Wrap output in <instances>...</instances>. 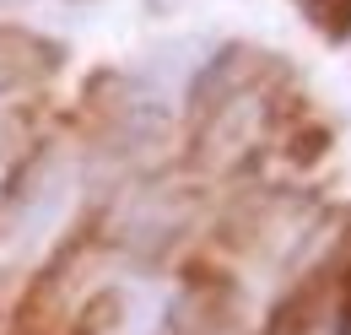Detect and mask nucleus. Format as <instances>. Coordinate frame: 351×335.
Listing matches in <instances>:
<instances>
[{
	"instance_id": "nucleus-1",
	"label": "nucleus",
	"mask_w": 351,
	"mask_h": 335,
	"mask_svg": "<svg viewBox=\"0 0 351 335\" xmlns=\"http://www.w3.org/2000/svg\"><path fill=\"white\" fill-rule=\"evenodd\" d=\"M114 325H119V297L97 292V297H87V303L76 308V319H71V330H65V335H108Z\"/></svg>"
},
{
	"instance_id": "nucleus-2",
	"label": "nucleus",
	"mask_w": 351,
	"mask_h": 335,
	"mask_svg": "<svg viewBox=\"0 0 351 335\" xmlns=\"http://www.w3.org/2000/svg\"><path fill=\"white\" fill-rule=\"evenodd\" d=\"M330 146H335L330 125H303L298 135H292V141H287V157H292L298 168H313L319 157H324V152H330Z\"/></svg>"
},
{
	"instance_id": "nucleus-3",
	"label": "nucleus",
	"mask_w": 351,
	"mask_h": 335,
	"mask_svg": "<svg viewBox=\"0 0 351 335\" xmlns=\"http://www.w3.org/2000/svg\"><path fill=\"white\" fill-rule=\"evenodd\" d=\"M308 16L319 33L330 38H351V0H308Z\"/></svg>"
},
{
	"instance_id": "nucleus-4",
	"label": "nucleus",
	"mask_w": 351,
	"mask_h": 335,
	"mask_svg": "<svg viewBox=\"0 0 351 335\" xmlns=\"http://www.w3.org/2000/svg\"><path fill=\"white\" fill-rule=\"evenodd\" d=\"M341 335H351V314H346V325H341Z\"/></svg>"
}]
</instances>
